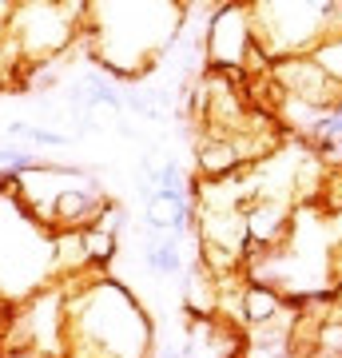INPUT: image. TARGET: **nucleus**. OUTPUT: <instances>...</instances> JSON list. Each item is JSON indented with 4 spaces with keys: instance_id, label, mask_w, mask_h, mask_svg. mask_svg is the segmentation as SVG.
Segmentation results:
<instances>
[{
    "instance_id": "obj_1",
    "label": "nucleus",
    "mask_w": 342,
    "mask_h": 358,
    "mask_svg": "<svg viewBox=\"0 0 342 358\" xmlns=\"http://www.w3.org/2000/svg\"><path fill=\"white\" fill-rule=\"evenodd\" d=\"M64 294L68 358H152L155 327L131 291L112 279H88Z\"/></svg>"
},
{
    "instance_id": "obj_2",
    "label": "nucleus",
    "mask_w": 342,
    "mask_h": 358,
    "mask_svg": "<svg viewBox=\"0 0 342 358\" xmlns=\"http://www.w3.org/2000/svg\"><path fill=\"white\" fill-rule=\"evenodd\" d=\"M56 275V231L28 215L16 195H0V299L28 303Z\"/></svg>"
},
{
    "instance_id": "obj_3",
    "label": "nucleus",
    "mask_w": 342,
    "mask_h": 358,
    "mask_svg": "<svg viewBox=\"0 0 342 358\" xmlns=\"http://www.w3.org/2000/svg\"><path fill=\"white\" fill-rule=\"evenodd\" d=\"M251 24L271 60L315 56L342 36V4H251Z\"/></svg>"
},
{
    "instance_id": "obj_4",
    "label": "nucleus",
    "mask_w": 342,
    "mask_h": 358,
    "mask_svg": "<svg viewBox=\"0 0 342 358\" xmlns=\"http://www.w3.org/2000/svg\"><path fill=\"white\" fill-rule=\"evenodd\" d=\"M84 24L88 8H68V4H16L8 13V36L24 64H44L60 56Z\"/></svg>"
},
{
    "instance_id": "obj_5",
    "label": "nucleus",
    "mask_w": 342,
    "mask_h": 358,
    "mask_svg": "<svg viewBox=\"0 0 342 358\" xmlns=\"http://www.w3.org/2000/svg\"><path fill=\"white\" fill-rule=\"evenodd\" d=\"M203 52H207V68L211 72H227V76H235V72L255 76L259 72L255 64H263V68L275 64L255 44L251 4H223V8H215L211 20H207V32H203Z\"/></svg>"
},
{
    "instance_id": "obj_6",
    "label": "nucleus",
    "mask_w": 342,
    "mask_h": 358,
    "mask_svg": "<svg viewBox=\"0 0 342 358\" xmlns=\"http://www.w3.org/2000/svg\"><path fill=\"white\" fill-rule=\"evenodd\" d=\"M271 92L283 100L306 103V108H339L342 103V84L318 64L315 56H291V60H275L271 64Z\"/></svg>"
},
{
    "instance_id": "obj_7",
    "label": "nucleus",
    "mask_w": 342,
    "mask_h": 358,
    "mask_svg": "<svg viewBox=\"0 0 342 358\" xmlns=\"http://www.w3.org/2000/svg\"><path fill=\"white\" fill-rule=\"evenodd\" d=\"M183 358H243V331L235 322L219 319H191L187 338L179 343Z\"/></svg>"
},
{
    "instance_id": "obj_8",
    "label": "nucleus",
    "mask_w": 342,
    "mask_h": 358,
    "mask_svg": "<svg viewBox=\"0 0 342 358\" xmlns=\"http://www.w3.org/2000/svg\"><path fill=\"white\" fill-rule=\"evenodd\" d=\"M143 211H148V223H152V227L167 231V235H176V239L187 235L191 219H195L191 195H152V199L143 203Z\"/></svg>"
},
{
    "instance_id": "obj_9",
    "label": "nucleus",
    "mask_w": 342,
    "mask_h": 358,
    "mask_svg": "<svg viewBox=\"0 0 342 358\" xmlns=\"http://www.w3.org/2000/svg\"><path fill=\"white\" fill-rule=\"evenodd\" d=\"M4 136L20 148H68L76 140L72 131H56V128H40V124H24V120H13L4 124Z\"/></svg>"
},
{
    "instance_id": "obj_10",
    "label": "nucleus",
    "mask_w": 342,
    "mask_h": 358,
    "mask_svg": "<svg viewBox=\"0 0 342 358\" xmlns=\"http://www.w3.org/2000/svg\"><path fill=\"white\" fill-rule=\"evenodd\" d=\"M80 88H84V96H88L92 112H100V108H112V112H120V108H124V96H120V88L112 84V76H108V72H96V68H88V72L80 76Z\"/></svg>"
},
{
    "instance_id": "obj_11",
    "label": "nucleus",
    "mask_w": 342,
    "mask_h": 358,
    "mask_svg": "<svg viewBox=\"0 0 342 358\" xmlns=\"http://www.w3.org/2000/svg\"><path fill=\"white\" fill-rule=\"evenodd\" d=\"M315 60L342 84V36H339V40H330V44H322V48L315 52Z\"/></svg>"
},
{
    "instance_id": "obj_12",
    "label": "nucleus",
    "mask_w": 342,
    "mask_h": 358,
    "mask_svg": "<svg viewBox=\"0 0 342 358\" xmlns=\"http://www.w3.org/2000/svg\"><path fill=\"white\" fill-rule=\"evenodd\" d=\"M0 358H48L40 350H24V346H0Z\"/></svg>"
},
{
    "instance_id": "obj_13",
    "label": "nucleus",
    "mask_w": 342,
    "mask_h": 358,
    "mask_svg": "<svg viewBox=\"0 0 342 358\" xmlns=\"http://www.w3.org/2000/svg\"><path fill=\"white\" fill-rule=\"evenodd\" d=\"M152 358H183V350H179V346H155Z\"/></svg>"
},
{
    "instance_id": "obj_14",
    "label": "nucleus",
    "mask_w": 342,
    "mask_h": 358,
    "mask_svg": "<svg viewBox=\"0 0 342 358\" xmlns=\"http://www.w3.org/2000/svg\"><path fill=\"white\" fill-rule=\"evenodd\" d=\"M8 319H13V307L0 299V338H4V331H8Z\"/></svg>"
}]
</instances>
